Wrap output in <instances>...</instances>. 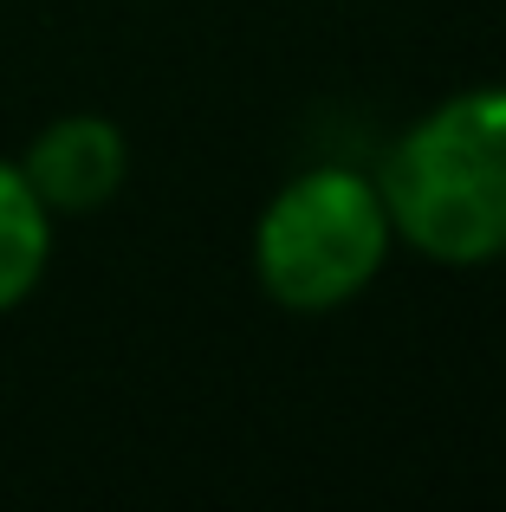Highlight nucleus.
Wrapping results in <instances>:
<instances>
[{
	"label": "nucleus",
	"mask_w": 506,
	"mask_h": 512,
	"mask_svg": "<svg viewBox=\"0 0 506 512\" xmlns=\"http://www.w3.org/2000/svg\"><path fill=\"white\" fill-rule=\"evenodd\" d=\"M390 234L442 266L506 253V85L435 104L383 163Z\"/></svg>",
	"instance_id": "nucleus-1"
},
{
	"label": "nucleus",
	"mask_w": 506,
	"mask_h": 512,
	"mask_svg": "<svg viewBox=\"0 0 506 512\" xmlns=\"http://www.w3.org/2000/svg\"><path fill=\"white\" fill-rule=\"evenodd\" d=\"M390 253L383 188L357 169H312L286 182L260 214L253 266L273 305L286 312H338L377 279Z\"/></svg>",
	"instance_id": "nucleus-2"
},
{
	"label": "nucleus",
	"mask_w": 506,
	"mask_h": 512,
	"mask_svg": "<svg viewBox=\"0 0 506 512\" xmlns=\"http://www.w3.org/2000/svg\"><path fill=\"white\" fill-rule=\"evenodd\" d=\"M130 150H124V130L111 117H59L33 137L20 175L33 182V195L46 201V214H98L104 201L124 188Z\"/></svg>",
	"instance_id": "nucleus-3"
},
{
	"label": "nucleus",
	"mask_w": 506,
	"mask_h": 512,
	"mask_svg": "<svg viewBox=\"0 0 506 512\" xmlns=\"http://www.w3.org/2000/svg\"><path fill=\"white\" fill-rule=\"evenodd\" d=\"M52 260V214L33 195V182L20 175V163H0V312L26 299L46 279Z\"/></svg>",
	"instance_id": "nucleus-4"
}]
</instances>
